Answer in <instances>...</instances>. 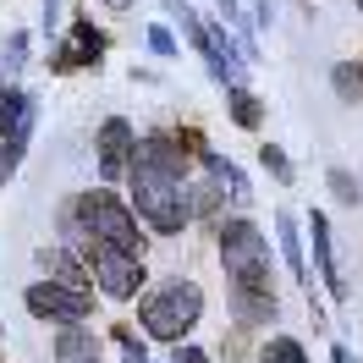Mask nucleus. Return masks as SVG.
Instances as JSON below:
<instances>
[{
	"label": "nucleus",
	"instance_id": "nucleus-1",
	"mask_svg": "<svg viewBox=\"0 0 363 363\" xmlns=\"http://www.w3.org/2000/svg\"><path fill=\"white\" fill-rule=\"evenodd\" d=\"M204 314V292H199V281H187V275H171V281H155L143 303H138V319H143V330L155 341H177L199 325Z\"/></svg>",
	"mask_w": 363,
	"mask_h": 363
},
{
	"label": "nucleus",
	"instance_id": "nucleus-2",
	"mask_svg": "<svg viewBox=\"0 0 363 363\" xmlns=\"http://www.w3.org/2000/svg\"><path fill=\"white\" fill-rule=\"evenodd\" d=\"M72 204H77V226L89 231L94 242L143 259V231H138V215L127 199H116L111 187H94V193H77Z\"/></svg>",
	"mask_w": 363,
	"mask_h": 363
},
{
	"label": "nucleus",
	"instance_id": "nucleus-3",
	"mask_svg": "<svg viewBox=\"0 0 363 363\" xmlns=\"http://www.w3.org/2000/svg\"><path fill=\"white\" fill-rule=\"evenodd\" d=\"M127 177H133V199H138L133 215H143L160 237H177V231L193 220V209H187V187H182V182L155 177V171H143V165H127Z\"/></svg>",
	"mask_w": 363,
	"mask_h": 363
},
{
	"label": "nucleus",
	"instance_id": "nucleus-4",
	"mask_svg": "<svg viewBox=\"0 0 363 363\" xmlns=\"http://www.w3.org/2000/svg\"><path fill=\"white\" fill-rule=\"evenodd\" d=\"M220 264H226V275L237 281V286H259V292H270V242L259 237V226L253 220H226L220 226Z\"/></svg>",
	"mask_w": 363,
	"mask_h": 363
},
{
	"label": "nucleus",
	"instance_id": "nucleus-5",
	"mask_svg": "<svg viewBox=\"0 0 363 363\" xmlns=\"http://www.w3.org/2000/svg\"><path fill=\"white\" fill-rule=\"evenodd\" d=\"M83 259L94 264L99 292L111 297V303H127V297H138V286H149L143 259H133V253H116V248H105V242H89V248H83Z\"/></svg>",
	"mask_w": 363,
	"mask_h": 363
},
{
	"label": "nucleus",
	"instance_id": "nucleus-6",
	"mask_svg": "<svg viewBox=\"0 0 363 363\" xmlns=\"http://www.w3.org/2000/svg\"><path fill=\"white\" fill-rule=\"evenodd\" d=\"M28 314L33 319H61V325H83V319L94 314V297L77 292V286L39 281V286H28Z\"/></svg>",
	"mask_w": 363,
	"mask_h": 363
},
{
	"label": "nucleus",
	"instance_id": "nucleus-7",
	"mask_svg": "<svg viewBox=\"0 0 363 363\" xmlns=\"http://www.w3.org/2000/svg\"><path fill=\"white\" fill-rule=\"evenodd\" d=\"M182 28H187V39H193V45L204 50L209 77H215V83H231V89H237V55H231V45H226V39H220V33H215V28H209L204 17H199V11H187V6H182Z\"/></svg>",
	"mask_w": 363,
	"mask_h": 363
},
{
	"label": "nucleus",
	"instance_id": "nucleus-8",
	"mask_svg": "<svg viewBox=\"0 0 363 363\" xmlns=\"http://www.w3.org/2000/svg\"><path fill=\"white\" fill-rule=\"evenodd\" d=\"M99 55H105V33H99L89 17H72V39H67V45H55V55H50V72L94 67Z\"/></svg>",
	"mask_w": 363,
	"mask_h": 363
},
{
	"label": "nucleus",
	"instance_id": "nucleus-9",
	"mask_svg": "<svg viewBox=\"0 0 363 363\" xmlns=\"http://www.w3.org/2000/svg\"><path fill=\"white\" fill-rule=\"evenodd\" d=\"M133 149H138L133 127H127L121 116H111V121L99 127V143H94V155H99V171H105V177H121V171L133 165Z\"/></svg>",
	"mask_w": 363,
	"mask_h": 363
},
{
	"label": "nucleus",
	"instance_id": "nucleus-10",
	"mask_svg": "<svg viewBox=\"0 0 363 363\" xmlns=\"http://www.w3.org/2000/svg\"><path fill=\"white\" fill-rule=\"evenodd\" d=\"M133 165H143V171H155V177H171L182 182L187 177V155L177 149V138H138V149H133Z\"/></svg>",
	"mask_w": 363,
	"mask_h": 363
},
{
	"label": "nucleus",
	"instance_id": "nucleus-11",
	"mask_svg": "<svg viewBox=\"0 0 363 363\" xmlns=\"http://www.w3.org/2000/svg\"><path fill=\"white\" fill-rule=\"evenodd\" d=\"M231 314L242 330H259V325H275L281 303H275V292H259V286H231Z\"/></svg>",
	"mask_w": 363,
	"mask_h": 363
},
{
	"label": "nucleus",
	"instance_id": "nucleus-12",
	"mask_svg": "<svg viewBox=\"0 0 363 363\" xmlns=\"http://www.w3.org/2000/svg\"><path fill=\"white\" fill-rule=\"evenodd\" d=\"M28 133H33V99L23 89H6L0 94V143H23L28 149Z\"/></svg>",
	"mask_w": 363,
	"mask_h": 363
},
{
	"label": "nucleus",
	"instance_id": "nucleus-13",
	"mask_svg": "<svg viewBox=\"0 0 363 363\" xmlns=\"http://www.w3.org/2000/svg\"><path fill=\"white\" fill-rule=\"evenodd\" d=\"M308 231H314V259H319V275H325L330 297H347V281H341V270H336V242H330V220H325V215H308Z\"/></svg>",
	"mask_w": 363,
	"mask_h": 363
},
{
	"label": "nucleus",
	"instance_id": "nucleus-14",
	"mask_svg": "<svg viewBox=\"0 0 363 363\" xmlns=\"http://www.w3.org/2000/svg\"><path fill=\"white\" fill-rule=\"evenodd\" d=\"M39 270H45L55 286H77V292H89V270L77 264V253H72V248H39Z\"/></svg>",
	"mask_w": 363,
	"mask_h": 363
},
{
	"label": "nucleus",
	"instance_id": "nucleus-15",
	"mask_svg": "<svg viewBox=\"0 0 363 363\" xmlns=\"http://www.w3.org/2000/svg\"><path fill=\"white\" fill-rule=\"evenodd\" d=\"M55 358L61 363H99V336L83 330V325H67V330L55 336Z\"/></svg>",
	"mask_w": 363,
	"mask_h": 363
},
{
	"label": "nucleus",
	"instance_id": "nucleus-16",
	"mask_svg": "<svg viewBox=\"0 0 363 363\" xmlns=\"http://www.w3.org/2000/svg\"><path fill=\"white\" fill-rule=\"evenodd\" d=\"M204 165H209V182H215L220 193H231V204H253V187H248V177H242V171H237V165H231L226 155H209Z\"/></svg>",
	"mask_w": 363,
	"mask_h": 363
},
{
	"label": "nucleus",
	"instance_id": "nucleus-17",
	"mask_svg": "<svg viewBox=\"0 0 363 363\" xmlns=\"http://www.w3.org/2000/svg\"><path fill=\"white\" fill-rule=\"evenodd\" d=\"M275 237H281V253H286L292 275H297V281H308V270H303V242H297V220H292V215L275 220Z\"/></svg>",
	"mask_w": 363,
	"mask_h": 363
},
{
	"label": "nucleus",
	"instance_id": "nucleus-18",
	"mask_svg": "<svg viewBox=\"0 0 363 363\" xmlns=\"http://www.w3.org/2000/svg\"><path fill=\"white\" fill-rule=\"evenodd\" d=\"M259 363H308V352H303L292 336H270L264 352H259Z\"/></svg>",
	"mask_w": 363,
	"mask_h": 363
},
{
	"label": "nucleus",
	"instance_id": "nucleus-19",
	"mask_svg": "<svg viewBox=\"0 0 363 363\" xmlns=\"http://www.w3.org/2000/svg\"><path fill=\"white\" fill-rule=\"evenodd\" d=\"M226 99H231V121H237V127H259V116H264V105H259V99H253L248 89H231Z\"/></svg>",
	"mask_w": 363,
	"mask_h": 363
},
{
	"label": "nucleus",
	"instance_id": "nucleus-20",
	"mask_svg": "<svg viewBox=\"0 0 363 363\" xmlns=\"http://www.w3.org/2000/svg\"><path fill=\"white\" fill-rule=\"evenodd\" d=\"M187 209H193V215H215V209H220V187H215V182L187 187Z\"/></svg>",
	"mask_w": 363,
	"mask_h": 363
},
{
	"label": "nucleus",
	"instance_id": "nucleus-21",
	"mask_svg": "<svg viewBox=\"0 0 363 363\" xmlns=\"http://www.w3.org/2000/svg\"><path fill=\"white\" fill-rule=\"evenodd\" d=\"M259 165H264L275 182H292V160H286V149H275V143H264V149H259Z\"/></svg>",
	"mask_w": 363,
	"mask_h": 363
},
{
	"label": "nucleus",
	"instance_id": "nucleus-22",
	"mask_svg": "<svg viewBox=\"0 0 363 363\" xmlns=\"http://www.w3.org/2000/svg\"><path fill=\"white\" fill-rule=\"evenodd\" d=\"M111 336H116V347H121V358H127V363H149V358H143V341H138L133 325H111Z\"/></svg>",
	"mask_w": 363,
	"mask_h": 363
},
{
	"label": "nucleus",
	"instance_id": "nucleus-23",
	"mask_svg": "<svg viewBox=\"0 0 363 363\" xmlns=\"http://www.w3.org/2000/svg\"><path fill=\"white\" fill-rule=\"evenodd\" d=\"M330 77H336V94L347 99V105H352V99H363V72H358V67H336Z\"/></svg>",
	"mask_w": 363,
	"mask_h": 363
},
{
	"label": "nucleus",
	"instance_id": "nucleus-24",
	"mask_svg": "<svg viewBox=\"0 0 363 363\" xmlns=\"http://www.w3.org/2000/svg\"><path fill=\"white\" fill-rule=\"evenodd\" d=\"M330 193H336L341 204H358V177H352V171H341V165H336V171H330Z\"/></svg>",
	"mask_w": 363,
	"mask_h": 363
},
{
	"label": "nucleus",
	"instance_id": "nucleus-25",
	"mask_svg": "<svg viewBox=\"0 0 363 363\" xmlns=\"http://www.w3.org/2000/svg\"><path fill=\"white\" fill-rule=\"evenodd\" d=\"M177 149H182V155H193V160H209V143H204L199 127H182V133H177Z\"/></svg>",
	"mask_w": 363,
	"mask_h": 363
},
{
	"label": "nucleus",
	"instance_id": "nucleus-26",
	"mask_svg": "<svg viewBox=\"0 0 363 363\" xmlns=\"http://www.w3.org/2000/svg\"><path fill=\"white\" fill-rule=\"evenodd\" d=\"M17 165H23V143H0V187L17 177Z\"/></svg>",
	"mask_w": 363,
	"mask_h": 363
},
{
	"label": "nucleus",
	"instance_id": "nucleus-27",
	"mask_svg": "<svg viewBox=\"0 0 363 363\" xmlns=\"http://www.w3.org/2000/svg\"><path fill=\"white\" fill-rule=\"evenodd\" d=\"M28 61V33H11L6 39V67H23Z\"/></svg>",
	"mask_w": 363,
	"mask_h": 363
},
{
	"label": "nucleus",
	"instance_id": "nucleus-28",
	"mask_svg": "<svg viewBox=\"0 0 363 363\" xmlns=\"http://www.w3.org/2000/svg\"><path fill=\"white\" fill-rule=\"evenodd\" d=\"M149 50H155V55H177V39H171L165 28H149Z\"/></svg>",
	"mask_w": 363,
	"mask_h": 363
},
{
	"label": "nucleus",
	"instance_id": "nucleus-29",
	"mask_svg": "<svg viewBox=\"0 0 363 363\" xmlns=\"http://www.w3.org/2000/svg\"><path fill=\"white\" fill-rule=\"evenodd\" d=\"M177 363H209V358L199 352V347H177Z\"/></svg>",
	"mask_w": 363,
	"mask_h": 363
},
{
	"label": "nucleus",
	"instance_id": "nucleus-30",
	"mask_svg": "<svg viewBox=\"0 0 363 363\" xmlns=\"http://www.w3.org/2000/svg\"><path fill=\"white\" fill-rule=\"evenodd\" d=\"M330 363H352V352H347V347H336V352H330Z\"/></svg>",
	"mask_w": 363,
	"mask_h": 363
},
{
	"label": "nucleus",
	"instance_id": "nucleus-31",
	"mask_svg": "<svg viewBox=\"0 0 363 363\" xmlns=\"http://www.w3.org/2000/svg\"><path fill=\"white\" fill-rule=\"evenodd\" d=\"M220 6H226V17H231V11H237V0H220Z\"/></svg>",
	"mask_w": 363,
	"mask_h": 363
},
{
	"label": "nucleus",
	"instance_id": "nucleus-32",
	"mask_svg": "<svg viewBox=\"0 0 363 363\" xmlns=\"http://www.w3.org/2000/svg\"><path fill=\"white\" fill-rule=\"evenodd\" d=\"M111 6H127V0H111Z\"/></svg>",
	"mask_w": 363,
	"mask_h": 363
},
{
	"label": "nucleus",
	"instance_id": "nucleus-33",
	"mask_svg": "<svg viewBox=\"0 0 363 363\" xmlns=\"http://www.w3.org/2000/svg\"><path fill=\"white\" fill-rule=\"evenodd\" d=\"M358 6H363V0H358Z\"/></svg>",
	"mask_w": 363,
	"mask_h": 363
},
{
	"label": "nucleus",
	"instance_id": "nucleus-34",
	"mask_svg": "<svg viewBox=\"0 0 363 363\" xmlns=\"http://www.w3.org/2000/svg\"><path fill=\"white\" fill-rule=\"evenodd\" d=\"M358 72H363V67H358Z\"/></svg>",
	"mask_w": 363,
	"mask_h": 363
}]
</instances>
